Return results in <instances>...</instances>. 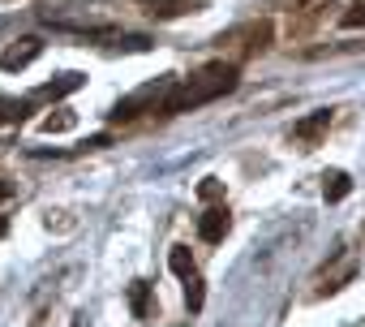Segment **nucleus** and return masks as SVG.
I'll use <instances>...</instances> for the list:
<instances>
[{
    "label": "nucleus",
    "instance_id": "nucleus-8",
    "mask_svg": "<svg viewBox=\"0 0 365 327\" xmlns=\"http://www.w3.org/2000/svg\"><path fill=\"white\" fill-rule=\"evenodd\" d=\"M348 194H352V181H348V173H339V168L322 173V198H327V203H344Z\"/></svg>",
    "mask_w": 365,
    "mask_h": 327
},
{
    "label": "nucleus",
    "instance_id": "nucleus-9",
    "mask_svg": "<svg viewBox=\"0 0 365 327\" xmlns=\"http://www.w3.org/2000/svg\"><path fill=\"white\" fill-rule=\"evenodd\" d=\"M31 112V99H9V95H0V125H22Z\"/></svg>",
    "mask_w": 365,
    "mask_h": 327
},
{
    "label": "nucleus",
    "instance_id": "nucleus-2",
    "mask_svg": "<svg viewBox=\"0 0 365 327\" xmlns=\"http://www.w3.org/2000/svg\"><path fill=\"white\" fill-rule=\"evenodd\" d=\"M168 86H172V78H155V82L138 86L133 95H125V99L112 108V121H133V116H142V112H159V104H163Z\"/></svg>",
    "mask_w": 365,
    "mask_h": 327
},
{
    "label": "nucleus",
    "instance_id": "nucleus-12",
    "mask_svg": "<svg viewBox=\"0 0 365 327\" xmlns=\"http://www.w3.org/2000/svg\"><path fill=\"white\" fill-rule=\"evenodd\" d=\"M129 306H133L138 318L150 314V284H146V280H133V284H129Z\"/></svg>",
    "mask_w": 365,
    "mask_h": 327
},
{
    "label": "nucleus",
    "instance_id": "nucleus-16",
    "mask_svg": "<svg viewBox=\"0 0 365 327\" xmlns=\"http://www.w3.org/2000/svg\"><path fill=\"white\" fill-rule=\"evenodd\" d=\"M14 194H18V186H14V181H0V198H14Z\"/></svg>",
    "mask_w": 365,
    "mask_h": 327
},
{
    "label": "nucleus",
    "instance_id": "nucleus-3",
    "mask_svg": "<svg viewBox=\"0 0 365 327\" xmlns=\"http://www.w3.org/2000/svg\"><path fill=\"white\" fill-rule=\"evenodd\" d=\"M39 52H43V39H39V35H22L18 44H9L5 52H0V69H5V74H18V69L35 65Z\"/></svg>",
    "mask_w": 365,
    "mask_h": 327
},
{
    "label": "nucleus",
    "instance_id": "nucleus-17",
    "mask_svg": "<svg viewBox=\"0 0 365 327\" xmlns=\"http://www.w3.org/2000/svg\"><path fill=\"white\" fill-rule=\"evenodd\" d=\"M5 233H9V220H5V216H0V237H5Z\"/></svg>",
    "mask_w": 365,
    "mask_h": 327
},
{
    "label": "nucleus",
    "instance_id": "nucleus-5",
    "mask_svg": "<svg viewBox=\"0 0 365 327\" xmlns=\"http://www.w3.org/2000/svg\"><path fill=\"white\" fill-rule=\"evenodd\" d=\"M331 129V108H322V112H314V116H305V121H297L292 125V138L305 146V151H314L318 142H322V134Z\"/></svg>",
    "mask_w": 365,
    "mask_h": 327
},
{
    "label": "nucleus",
    "instance_id": "nucleus-6",
    "mask_svg": "<svg viewBox=\"0 0 365 327\" xmlns=\"http://www.w3.org/2000/svg\"><path fill=\"white\" fill-rule=\"evenodd\" d=\"M228 228H232V216H228V207H211V211H202V220H198V237L202 241H224L228 237Z\"/></svg>",
    "mask_w": 365,
    "mask_h": 327
},
{
    "label": "nucleus",
    "instance_id": "nucleus-4",
    "mask_svg": "<svg viewBox=\"0 0 365 327\" xmlns=\"http://www.w3.org/2000/svg\"><path fill=\"white\" fill-rule=\"evenodd\" d=\"M138 5H142L155 22H172V18H185V14H202L207 0H138Z\"/></svg>",
    "mask_w": 365,
    "mask_h": 327
},
{
    "label": "nucleus",
    "instance_id": "nucleus-13",
    "mask_svg": "<svg viewBox=\"0 0 365 327\" xmlns=\"http://www.w3.org/2000/svg\"><path fill=\"white\" fill-rule=\"evenodd\" d=\"M168 267H172L180 280H185L190 271H198V267H194V254H190V246H172V254H168Z\"/></svg>",
    "mask_w": 365,
    "mask_h": 327
},
{
    "label": "nucleus",
    "instance_id": "nucleus-10",
    "mask_svg": "<svg viewBox=\"0 0 365 327\" xmlns=\"http://www.w3.org/2000/svg\"><path fill=\"white\" fill-rule=\"evenodd\" d=\"M73 125H78V112H69V108H56V112H48V116L39 121L43 134H69Z\"/></svg>",
    "mask_w": 365,
    "mask_h": 327
},
{
    "label": "nucleus",
    "instance_id": "nucleus-15",
    "mask_svg": "<svg viewBox=\"0 0 365 327\" xmlns=\"http://www.w3.org/2000/svg\"><path fill=\"white\" fill-rule=\"evenodd\" d=\"M198 194H202V198H220V194H224V181H220V177H207V181L198 186Z\"/></svg>",
    "mask_w": 365,
    "mask_h": 327
},
{
    "label": "nucleus",
    "instance_id": "nucleus-7",
    "mask_svg": "<svg viewBox=\"0 0 365 327\" xmlns=\"http://www.w3.org/2000/svg\"><path fill=\"white\" fill-rule=\"evenodd\" d=\"M82 82H86L82 74H61L56 82H43V86H39V91L31 95V104H39V99H65V95H73V91H78Z\"/></svg>",
    "mask_w": 365,
    "mask_h": 327
},
{
    "label": "nucleus",
    "instance_id": "nucleus-18",
    "mask_svg": "<svg viewBox=\"0 0 365 327\" xmlns=\"http://www.w3.org/2000/svg\"><path fill=\"white\" fill-rule=\"evenodd\" d=\"M73 327H86V318H73Z\"/></svg>",
    "mask_w": 365,
    "mask_h": 327
},
{
    "label": "nucleus",
    "instance_id": "nucleus-1",
    "mask_svg": "<svg viewBox=\"0 0 365 327\" xmlns=\"http://www.w3.org/2000/svg\"><path fill=\"white\" fill-rule=\"evenodd\" d=\"M237 82H241V69H237L232 61H211L207 69H198V74L185 78V82L172 78V86H168V95H163V104H159V116H180V112H194V108H202V104H215V99H224L228 91H237Z\"/></svg>",
    "mask_w": 365,
    "mask_h": 327
},
{
    "label": "nucleus",
    "instance_id": "nucleus-14",
    "mask_svg": "<svg viewBox=\"0 0 365 327\" xmlns=\"http://www.w3.org/2000/svg\"><path fill=\"white\" fill-rule=\"evenodd\" d=\"M339 26H344V31H356V26H365V5H352V9H344Z\"/></svg>",
    "mask_w": 365,
    "mask_h": 327
},
{
    "label": "nucleus",
    "instance_id": "nucleus-11",
    "mask_svg": "<svg viewBox=\"0 0 365 327\" xmlns=\"http://www.w3.org/2000/svg\"><path fill=\"white\" fill-rule=\"evenodd\" d=\"M202 301H207L202 276H198V271H190V276H185V306H190V314H198V310H202Z\"/></svg>",
    "mask_w": 365,
    "mask_h": 327
}]
</instances>
